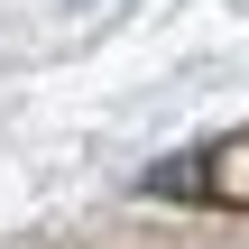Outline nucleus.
Segmentation results:
<instances>
[{
  "label": "nucleus",
  "mask_w": 249,
  "mask_h": 249,
  "mask_svg": "<svg viewBox=\"0 0 249 249\" xmlns=\"http://www.w3.org/2000/svg\"><path fill=\"white\" fill-rule=\"evenodd\" d=\"M148 194H185V203H240V213H249V129L213 139V148H194V157H166V166L148 176Z\"/></svg>",
  "instance_id": "obj_1"
}]
</instances>
